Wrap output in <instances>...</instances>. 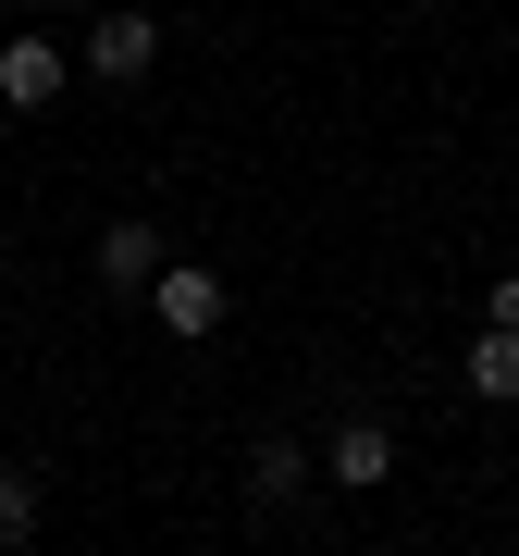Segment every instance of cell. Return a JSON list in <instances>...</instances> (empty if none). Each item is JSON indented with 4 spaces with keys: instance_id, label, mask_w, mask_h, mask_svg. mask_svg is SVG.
<instances>
[{
    "instance_id": "9",
    "label": "cell",
    "mask_w": 519,
    "mask_h": 556,
    "mask_svg": "<svg viewBox=\"0 0 519 556\" xmlns=\"http://www.w3.org/2000/svg\"><path fill=\"white\" fill-rule=\"evenodd\" d=\"M482 321H507V334H519V273H495V285H482Z\"/></svg>"
},
{
    "instance_id": "3",
    "label": "cell",
    "mask_w": 519,
    "mask_h": 556,
    "mask_svg": "<svg viewBox=\"0 0 519 556\" xmlns=\"http://www.w3.org/2000/svg\"><path fill=\"white\" fill-rule=\"evenodd\" d=\"M62 75H75V62H62V38H50V25L0 38V112H50V100H62Z\"/></svg>"
},
{
    "instance_id": "7",
    "label": "cell",
    "mask_w": 519,
    "mask_h": 556,
    "mask_svg": "<svg viewBox=\"0 0 519 556\" xmlns=\"http://www.w3.org/2000/svg\"><path fill=\"white\" fill-rule=\"evenodd\" d=\"M309 470H321V457H309V445H284V433H260V445H248V495H260V507H284Z\"/></svg>"
},
{
    "instance_id": "1",
    "label": "cell",
    "mask_w": 519,
    "mask_h": 556,
    "mask_svg": "<svg viewBox=\"0 0 519 556\" xmlns=\"http://www.w3.org/2000/svg\"><path fill=\"white\" fill-rule=\"evenodd\" d=\"M149 309H161V334H174V346H211L236 298H223V273H186V260H161V273H149Z\"/></svg>"
},
{
    "instance_id": "8",
    "label": "cell",
    "mask_w": 519,
    "mask_h": 556,
    "mask_svg": "<svg viewBox=\"0 0 519 556\" xmlns=\"http://www.w3.org/2000/svg\"><path fill=\"white\" fill-rule=\"evenodd\" d=\"M38 507H50V482L13 457V470H0V556H13V544H38Z\"/></svg>"
},
{
    "instance_id": "6",
    "label": "cell",
    "mask_w": 519,
    "mask_h": 556,
    "mask_svg": "<svg viewBox=\"0 0 519 556\" xmlns=\"http://www.w3.org/2000/svg\"><path fill=\"white\" fill-rule=\"evenodd\" d=\"M458 383H470L482 408H519V334H507V321H482V334H470V358H458Z\"/></svg>"
},
{
    "instance_id": "5",
    "label": "cell",
    "mask_w": 519,
    "mask_h": 556,
    "mask_svg": "<svg viewBox=\"0 0 519 556\" xmlns=\"http://www.w3.org/2000/svg\"><path fill=\"white\" fill-rule=\"evenodd\" d=\"M87 273H100L112 298H149V273H161V223H137V211L100 223V260H87Z\"/></svg>"
},
{
    "instance_id": "4",
    "label": "cell",
    "mask_w": 519,
    "mask_h": 556,
    "mask_svg": "<svg viewBox=\"0 0 519 556\" xmlns=\"http://www.w3.org/2000/svg\"><path fill=\"white\" fill-rule=\"evenodd\" d=\"M321 482H346V495H383V482H396V433H383V420H346V433L321 445Z\"/></svg>"
},
{
    "instance_id": "10",
    "label": "cell",
    "mask_w": 519,
    "mask_h": 556,
    "mask_svg": "<svg viewBox=\"0 0 519 556\" xmlns=\"http://www.w3.org/2000/svg\"><path fill=\"white\" fill-rule=\"evenodd\" d=\"M13 13H62V0H13Z\"/></svg>"
},
{
    "instance_id": "2",
    "label": "cell",
    "mask_w": 519,
    "mask_h": 556,
    "mask_svg": "<svg viewBox=\"0 0 519 556\" xmlns=\"http://www.w3.org/2000/svg\"><path fill=\"white\" fill-rule=\"evenodd\" d=\"M75 75H100V87H149V75H161V13H100Z\"/></svg>"
}]
</instances>
